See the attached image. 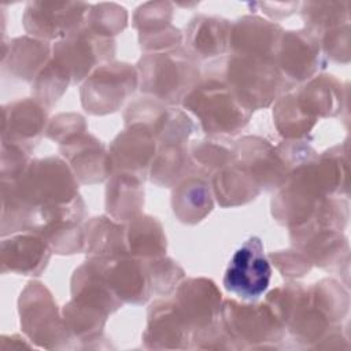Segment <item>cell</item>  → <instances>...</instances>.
Here are the masks:
<instances>
[{"instance_id": "4fadbf2b", "label": "cell", "mask_w": 351, "mask_h": 351, "mask_svg": "<svg viewBox=\"0 0 351 351\" xmlns=\"http://www.w3.org/2000/svg\"><path fill=\"white\" fill-rule=\"evenodd\" d=\"M282 29L278 23L258 16H243L230 27L229 48L237 55L261 56L274 60Z\"/></svg>"}, {"instance_id": "ac0fdd59", "label": "cell", "mask_w": 351, "mask_h": 351, "mask_svg": "<svg viewBox=\"0 0 351 351\" xmlns=\"http://www.w3.org/2000/svg\"><path fill=\"white\" fill-rule=\"evenodd\" d=\"M49 259V245L45 239L36 234L15 236L4 240L1 245L3 270L25 276H38Z\"/></svg>"}, {"instance_id": "e0dca14e", "label": "cell", "mask_w": 351, "mask_h": 351, "mask_svg": "<svg viewBox=\"0 0 351 351\" xmlns=\"http://www.w3.org/2000/svg\"><path fill=\"white\" fill-rule=\"evenodd\" d=\"M60 147L63 155L71 163L75 177L85 184L103 181L112 170L110 154H107L95 137L80 134Z\"/></svg>"}, {"instance_id": "f1b7e54d", "label": "cell", "mask_w": 351, "mask_h": 351, "mask_svg": "<svg viewBox=\"0 0 351 351\" xmlns=\"http://www.w3.org/2000/svg\"><path fill=\"white\" fill-rule=\"evenodd\" d=\"M70 81L71 78L66 70L52 59L41 69L33 81L34 96L48 108L63 95Z\"/></svg>"}, {"instance_id": "7a4b0ae2", "label": "cell", "mask_w": 351, "mask_h": 351, "mask_svg": "<svg viewBox=\"0 0 351 351\" xmlns=\"http://www.w3.org/2000/svg\"><path fill=\"white\" fill-rule=\"evenodd\" d=\"M225 74L223 82L251 112L267 107L288 82L273 59L251 55L233 53Z\"/></svg>"}, {"instance_id": "3957f363", "label": "cell", "mask_w": 351, "mask_h": 351, "mask_svg": "<svg viewBox=\"0 0 351 351\" xmlns=\"http://www.w3.org/2000/svg\"><path fill=\"white\" fill-rule=\"evenodd\" d=\"M182 103L210 134L237 133L251 117V111L237 100L223 80H207L197 84Z\"/></svg>"}, {"instance_id": "cb8c5ba5", "label": "cell", "mask_w": 351, "mask_h": 351, "mask_svg": "<svg viewBox=\"0 0 351 351\" xmlns=\"http://www.w3.org/2000/svg\"><path fill=\"white\" fill-rule=\"evenodd\" d=\"M193 165L182 144H162L151 162V180L160 186H171L192 176Z\"/></svg>"}, {"instance_id": "9a60e30c", "label": "cell", "mask_w": 351, "mask_h": 351, "mask_svg": "<svg viewBox=\"0 0 351 351\" xmlns=\"http://www.w3.org/2000/svg\"><path fill=\"white\" fill-rule=\"evenodd\" d=\"M170 3H145L136 10L134 26L140 32V43L144 49L169 51L178 48L182 36L181 32L170 25Z\"/></svg>"}, {"instance_id": "8fae6325", "label": "cell", "mask_w": 351, "mask_h": 351, "mask_svg": "<svg viewBox=\"0 0 351 351\" xmlns=\"http://www.w3.org/2000/svg\"><path fill=\"white\" fill-rule=\"evenodd\" d=\"M174 304L191 329H207L221 313V292L210 280L191 278L178 287Z\"/></svg>"}, {"instance_id": "5b68a950", "label": "cell", "mask_w": 351, "mask_h": 351, "mask_svg": "<svg viewBox=\"0 0 351 351\" xmlns=\"http://www.w3.org/2000/svg\"><path fill=\"white\" fill-rule=\"evenodd\" d=\"M137 82V71L126 63L99 66L82 85V106L95 115L114 112L133 93Z\"/></svg>"}, {"instance_id": "603a6c76", "label": "cell", "mask_w": 351, "mask_h": 351, "mask_svg": "<svg viewBox=\"0 0 351 351\" xmlns=\"http://www.w3.org/2000/svg\"><path fill=\"white\" fill-rule=\"evenodd\" d=\"M259 185L250 173L240 166L218 170L213 178V189L221 206L244 204L259 193Z\"/></svg>"}, {"instance_id": "7402d4cb", "label": "cell", "mask_w": 351, "mask_h": 351, "mask_svg": "<svg viewBox=\"0 0 351 351\" xmlns=\"http://www.w3.org/2000/svg\"><path fill=\"white\" fill-rule=\"evenodd\" d=\"M213 208V199L207 181L197 176L182 180L173 193V210L180 221L196 223Z\"/></svg>"}, {"instance_id": "d4e9b609", "label": "cell", "mask_w": 351, "mask_h": 351, "mask_svg": "<svg viewBox=\"0 0 351 351\" xmlns=\"http://www.w3.org/2000/svg\"><path fill=\"white\" fill-rule=\"evenodd\" d=\"M51 48L44 40L19 37L10 45V71L26 81H34L41 69L47 64Z\"/></svg>"}, {"instance_id": "83f0119b", "label": "cell", "mask_w": 351, "mask_h": 351, "mask_svg": "<svg viewBox=\"0 0 351 351\" xmlns=\"http://www.w3.org/2000/svg\"><path fill=\"white\" fill-rule=\"evenodd\" d=\"M302 18L306 29L315 33H324L328 29L348 22V3L335 1H310L303 3Z\"/></svg>"}, {"instance_id": "ffe728a7", "label": "cell", "mask_w": 351, "mask_h": 351, "mask_svg": "<svg viewBox=\"0 0 351 351\" xmlns=\"http://www.w3.org/2000/svg\"><path fill=\"white\" fill-rule=\"evenodd\" d=\"M232 23L217 16H195L186 29L189 53L195 58L222 55L229 47Z\"/></svg>"}, {"instance_id": "d6a6232c", "label": "cell", "mask_w": 351, "mask_h": 351, "mask_svg": "<svg viewBox=\"0 0 351 351\" xmlns=\"http://www.w3.org/2000/svg\"><path fill=\"white\" fill-rule=\"evenodd\" d=\"M232 154V152H230ZM221 144H214V141H196L192 145V155L197 165L211 167H221L226 165L233 155H230Z\"/></svg>"}, {"instance_id": "4316f807", "label": "cell", "mask_w": 351, "mask_h": 351, "mask_svg": "<svg viewBox=\"0 0 351 351\" xmlns=\"http://www.w3.org/2000/svg\"><path fill=\"white\" fill-rule=\"evenodd\" d=\"M130 255L140 258H159L166 251V237L160 223L152 217H136L126 233Z\"/></svg>"}, {"instance_id": "52a82bcc", "label": "cell", "mask_w": 351, "mask_h": 351, "mask_svg": "<svg viewBox=\"0 0 351 351\" xmlns=\"http://www.w3.org/2000/svg\"><path fill=\"white\" fill-rule=\"evenodd\" d=\"M274 63L288 81H306L325 67L321 36L310 29L282 32Z\"/></svg>"}, {"instance_id": "44dd1931", "label": "cell", "mask_w": 351, "mask_h": 351, "mask_svg": "<svg viewBox=\"0 0 351 351\" xmlns=\"http://www.w3.org/2000/svg\"><path fill=\"white\" fill-rule=\"evenodd\" d=\"M141 178L137 174L118 171L107 185V211L114 219L132 221L144 203Z\"/></svg>"}, {"instance_id": "7c38bea8", "label": "cell", "mask_w": 351, "mask_h": 351, "mask_svg": "<svg viewBox=\"0 0 351 351\" xmlns=\"http://www.w3.org/2000/svg\"><path fill=\"white\" fill-rule=\"evenodd\" d=\"M19 306L22 325L36 341H45L44 329H48L51 339L55 340H60L59 335L62 329L67 330L66 325H62L60 318L58 317L52 295L43 284L30 282L21 295Z\"/></svg>"}, {"instance_id": "1f68e13d", "label": "cell", "mask_w": 351, "mask_h": 351, "mask_svg": "<svg viewBox=\"0 0 351 351\" xmlns=\"http://www.w3.org/2000/svg\"><path fill=\"white\" fill-rule=\"evenodd\" d=\"M324 55L335 62L347 63L350 58V23L328 29L321 37Z\"/></svg>"}, {"instance_id": "484cf974", "label": "cell", "mask_w": 351, "mask_h": 351, "mask_svg": "<svg viewBox=\"0 0 351 351\" xmlns=\"http://www.w3.org/2000/svg\"><path fill=\"white\" fill-rule=\"evenodd\" d=\"M123 226L106 217L93 218L86 225L85 245L92 258H110L128 252Z\"/></svg>"}, {"instance_id": "ba28073f", "label": "cell", "mask_w": 351, "mask_h": 351, "mask_svg": "<svg viewBox=\"0 0 351 351\" xmlns=\"http://www.w3.org/2000/svg\"><path fill=\"white\" fill-rule=\"evenodd\" d=\"M82 1H32L25 8V29L40 38H64L78 30L88 15Z\"/></svg>"}, {"instance_id": "277c9868", "label": "cell", "mask_w": 351, "mask_h": 351, "mask_svg": "<svg viewBox=\"0 0 351 351\" xmlns=\"http://www.w3.org/2000/svg\"><path fill=\"white\" fill-rule=\"evenodd\" d=\"M271 266L258 236L247 239L233 254L223 276L226 291L245 300H255L269 288Z\"/></svg>"}, {"instance_id": "5bb4252c", "label": "cell", "mask_w": 351, "mask_h": 351, "mask_svg": "<svg viewBox=\"0 0 351 351\" xmlns=\"http://www.w3.org/2000/svg\"><path fill=\"white\" fill-rule=\"evenodd\" d=\"M244 167L259 186L278 188L288 178V165L281 154L274 151L267 141L258 137H245L237 141Z\"/></svg>"}, {"instance_id": "8992f818", "label": "cell", "mask_w": 351, "mask_h": 351, "mask_svg": "<svg viewBox=\"0 0 351 351\" xmlns=\"http://www.w3.org/2000/svg\"><path fill=\"white\" fill-rule=\"evenodd\" d=\"M114 40L81 26L53 45V60L70 75L73 82L81 81L96 64L114 56Z\"/></svg>"}, {"instance_id": "9c48e42d", "label": "cell", "mask_w": 351, "mask_h": 351, "mask_svg": "<svg viewBox=\"0 0 351 351\" xmlns=\"http://www.w3.org/2000/svg\"><path fill=\"white\" fill-rule=\"evenodd\" d=\"M111 291L125 302L144 303L151 284L145 265L126 254L110 258H90Z\"/></svg>"}, {"instance_id": "4dcf8cb0", "label": "cell", "mask_w": 351, "mask_h": 351, "mask_svg": "<svg viewBox=\"0 0 351 351\" xmlns=\"http://www.w3.org/2000/svg\"><path fill=\"white\" fill-rule=\"evenodd\" d=\"M145 269L148 273L151 289L158 293H169L182 278L184 271L173 261L166 258H151L145 262Z\"/></svg>"}, {"instance_id": "2e32d148", "label": "cell", "mask_w": 351, "mask_h": 351, "mask_svg": "<svg viewBox=\"0 0 351 351\" xmlns=\"http://www.w3.org/2000/svg\"><path fill=\"white\" fill-rule=\"evenodd\" d=\"M155 156V137L140 123H130L112 141L110 158L112 169L140 176Z\"/></svg>"}, {"instance_id": "6da1fadb", "label": "cell", "mask_w": 351, "mask_h": 351, "mask_svg": "<svg viewBox=\"0 0 351 351\" xmlns=\"http://www.w3.org/2000/svg\"><path fill=\"white\" fill-rule=\"evenodd\" d=\"M137 74L144 93L169 104L184 100L199 81L195 58L180 48L144 55Z\"/></svg>"}, {"instance_id": "d6986e66", "label": "cell", "mask_w": 351, "mask_h": 351, "mask_svg": "<svg viewBox=\"0 0 351 351\" xmlns=\"http://www.w3.org/2000/svg\"><path fill=\"white\" fill-rule=\"evenodd\" d=\"M4 107L3 136L8 133L10 141L30 148V143L34 141L44 130L47 121V107L37 99H25L15 101Z\"/></svg>"}, {"instance_id": "30bf717a", "label": "cell", "mask_w": 351, "mask_h": 351, "mask_svg": "<svg viewBox=\"0 0 351 351\" xmlns=\"http://www.w3.org/2000/svg\"><path fill=\"white\" fill-rule=\"evenodd\" d=\"M223 324L234 337L250 341L278 340L281 322L271 307L266 304L250 306L226 300L221 307Z\"/></svg>"}, {"instance_id": "f546056e", "label": "cell", "mask_w": 351, "mask_h": 351, "mask_svg": "<svg viewBox=\"0 0 351 351\" xmlns=\"http://www.w3.org/2000/svg\"><path fill=\"white\" fill-rule=\"evenodd\" d=\"M86 27L93 33L111 38L126 26V10L114 3H101L90 8L86 15Z\"/></svg>"}]
</instances>
